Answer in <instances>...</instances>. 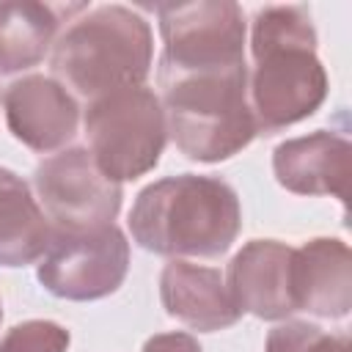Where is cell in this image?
Returning <instances> with one entry per match:
<instances>
[{
	"mask_svg": "<svg viewBox=\"0 0 352 352\" xmlns=\"http://www.w3.org/2000/svg\"><path fill=\"white\" fill-rule=\"evenodd\" d=\"M253 72L248 102L258 135H275L314 116L327 99V72L316 58V30L305 6H267L250 30Z\"/></svg>",
	"mask_w": 352,
	"mask_h": 352,
	"instance_id": "obj_1",
	"label": "cell"
},
{
	"mask_svg": "<svg viewBox=\"0 0 352 352\" xmlns=\"http://www.w3.org/2000/svg\"><path fill=\"white\" fill-rule=\"evenodd\" d=\"M239 228V195L220 176H165L143 187L129 209L132 239L170 258H220Z\"/></svg>",
	"mask_w": 352,
	"mask_h": 352,
	"instance_id": "obj_2",
	"label": "cell"
},
{
	"mask_svg": "<svg viewBox=\"0 0 352 352\" xmlns=\"http://www.w3.org/2000/svg\"><path fill=\"white\" fill-rule=\"evenodd\" d=\"M154 58L148 22L126 6H96L74 16L52 44L50 66L60 85L94 102L146 85Z\"/></svg>",
	"mask_w": 352,
	"mask_h": 352,
	"instance_id": "obj_3",
	"label": "cell"
},
{
	"mask_svg": "<svg viewBox=\"0 0 352 352\" xmlns=\"http://www.w3.org/2000/svg\"><path fill=\"white\" fill-rule=\"evenodd\" d=\"M248 63L209 72L157 74L168 135L187 160H228L258 135L248 102Z\"/></svg>",
	"mask_w": 352,
	"mask_h": 352,
	"instance_id": "obj_4",
	"label": "cell"
},
{
	"mask_svg": "<svg viewBox=\"0 0 352 352\" xmlns=\"http://www.w3.org/2000/svg\"><path fill=\"white\" fill-rule=\"evenodd\" d=\"M88 154L113 182H129L157 168L168 143V121L160 96L148 85L121 88L88 102Z\"/></svg>",
	"mask_w": 352,
	"mask_h": 352,
	"instance_id": "obj_5",
	"label": "cell"
},
{
	"mask_svg": "<svg viewBox=\"0 0 352 352\" xmlns=\"http://www.w3.org/2000/svg\"><path fill=\"white\" fill-rule=\"evenodd\" d=\"M162 55L157 74L209 72L245 63V16L231 0L157 6Z\"/></svg>",
	"mask_w": 352,
	"mask_h": 352,
	"instance_id": "obj_6",
	"label": "cell"
},
{
	"mask_svg": "<svg viewBox=\"0 0 352 352\" xmlns=\"http://www.w3.org/2000/svg\"><path fill=\"white\" fill-rule=\"evenodd\" d=\"M33 187L52 231L60 234H85L113 226L121 212V184L96 168L88 148H63L38 162Z\"/></svg>",
	"mask_w": 352,
	"mask_h": 352,
	"instance_id": "obj_7",
	"label": "cell"
},
{
	"mask_svg": "<svg viewBox=\"0 0 352 352\" xmlns=\"http://www.w3.org/2000/svg\"><path fill=\"white\" fill-rule=\"evenodd\" d=\"M126 272L129 242L113 223L85 234L52 231L36 278L50 294L60 300L91 302L118 292Z\"/></svg>",
	"mask_w": 352,
	"mask_h": 352,
	"instance_id": "obj_8",
	"label": "cell"
},
{
	"mask_svg": "<svg viewBox=\"0 0 352 352\" xmlns=\"http://www.w3.org/2000/svg\"><path fill=\"white\" fill-rule=\"evenodd\" d=\"M3 110L11 135L38 154L63 151L77 135L80 104L55 77L28 74L14 80L3 94Z\"/></svg>",
	"mask_w": 352,
	"mask_h": 352,
	"instance_id": "obj_9",
	"label": "cell"
},
{
	"mask_svg": "<svg viewBox=\"0 0 352 352\" xmlns=\"http://www.w3.org/2000/svg\"><path fill=\"white\" fill-rule=\"evenodd\" d=\"M294 311L344 319L352 308V253L336 236H319L292 250L289 270Z\"/></svg>",
	"mask_w": 352,
	"mask_h": 352,
	"instance_id": "obj_10",
	"label": "cell"
},
{
	"mask_svg": "<svg viewBox=\"0 0 352 352\" xmlns=\"http://www.w3.org/2000/svg\"><path fill=\"white\" fill-rule=\"evenodd\" d=\"M292 250L278 239L248 242L228 264L226 289L242 314L278 322L294 314L289 270Z\"/></svg>",
	"mask_w": 352,
	"mask_h": 352,
	"instance_id": "obj_11",
	"label": "cell"
},
{
	"mask_svg": "<svg viewBox=\"0 0 352 352\" xmlns=\"http://www.w3.org/2000/svg\"><path fill=\"white\" fill-rule=\"evenodd\" d=\"M352 146L344 135L316 129L302 138L283 140L272 151V170L280 187L297 195H349Z\"/></svg>",
	"mask_w": 352,
	"mask_h": 352,
	"instance_id": "obj_12",
	"label": "cell"
},
{
	"mask_svg": "<svg viewBox=\"0 0 352 352\" xmlns=\"http://www.w3.org/2000/svg\"><path fill=\"white\" fill-rule=\"evenodd\" d=\"M160 300L168 316L190 330L217 333L239 322L242 311L234 305L226 278L214 267H201L184 258H170L160 275Z\"/></svg>",
	"mask_w": 352,
	"mask_h": 352,
	"instance_id": "obj_13",
	"label": "cell"
},
{
	"mask_svg": "<svg viewBox=\"0 0 352 352\" xmlns=\"http://www.w3.org/2000/svg\"><path fill=\"white\" fill-rule=\"evenodd\" d=\"M88 6H52L33 0L0 3V77L25 72L44 60L58 38L63 16H77Z\"/></svg>",
	"mask_w": 352,
	"mask_h": 352,
	"instance_id": "obj_14",
	"label": "cell"
},
{
	"mask_svg": "<svg viewBox=\"0 0 352 352\" xmlns=\"http://www.w3.org/2000/svg\"><path fill=\"white\" fill-rule=\"evenodd\" d=\"M52 239V226L30 192V184L0 168V267H28L41 261Z\"/></svg>",
	"mask_w": 352,
	"mask_h": 352,
	"instance_id": "obj_15",
	"label": "cell"
},
{
	"mask_svg": "<svg viewBox=\"0 0 352 352\" xmlns=\"http://www.w3.org/2000/svg\"><path fill=\"white\" fill-rule=\"evenodd\" d=\"M267 352H349V338L324 333L311 322H283L270 330Z\"/></svg>",
	"mask_w": 352,
	"mask_h": 352,
	"instance_id": "obj_16",
	"label": "cell"
},
{
	"mask_svg": "<svg viewBox=\"0 0 352 352\" xmlns=\"http://www.w3.org/2000/svg\"><path fill=\"white\" fill-rule=\"evenodd\" d=\"M69 330L50 319H28L0 338V352H66Z\"/></svg>",
	"mask_w": 352,
	"mask_h": 352,
	"instance_id": "obj_17",
	"label": "cell"
},
{
	"mask_svg": "<svg viewBox=\"0 0 352 352\" xmlns=\"http://www.w3.org/2000/svg\"><path fill=\"white\" fill-rule=\"evenodd\" d=\"M143 352H204L190 333H160L143 344Z\"/></svg>",
	"mask_w": 352,
	"mask_h": 352,
	"instance_id": "obj_18",
	"label": "cell"
},
{
	"mask_svg": "<svg viewBox=\"0 0 352 352\" xmlns=\"http://www.w3.org/2000/svg\"><path fill=\"white\" fill-rule=\"evenodd\" d=\"M0 322H3V305H0Z\"/></svg>",
	"mask_w": 352,
	"mask_h": 352,
	"instance_id": "obj_19",
	"label": "cell"
}]
</instances>
